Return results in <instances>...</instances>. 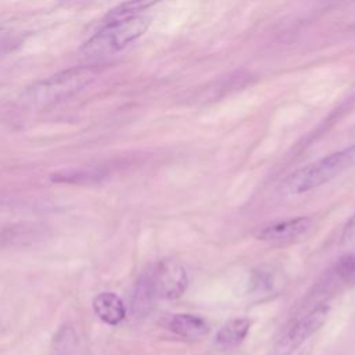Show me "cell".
<instances>
[{"label":"cell","instance_id":"obj_1","mask_svg":"<svg viewBox=\"0 0 355 355\" xmlns=\"http://www.w3.org/2000/svg\"><path fill=\"white\" fill-rule=\"evenodd\" d=\"M94 67H72L33 83L21 93V103L29 108H47L80 92L96 78Z\"/></svg>","mask_w":355,"mask_h":355},{"label":"cell","instance_id":"obj_2","mask_svg":"<svg viewBox=\"0 0 355 355\" xmlns=\"http://www.w3.org/2000/svg\"><path fill=\"white\" fill-rule=\"evenodd\" d=\"M355 166V144L334 151L288 175L280 186L286 196H298L315 190Z\"/></svg>","mask_w":355,"mask_h":355},{"label":"cell","instance_id":"obj_3","mask_svg":"<svg viewBox=\"0 0 355 355\" xmlns=\"http://www.w3.org/2000/svg\"><path fill=\"white\" fill-rule=\"evenodd\" d=\"M151 18L137 15L125 21L105 24L80 49L86 57H101L123 49L130 42L140 37L150 26Z\"/></svg>","mask_w":355,"mask_h":355},{"label":"cell","instance_id":"obj_4","mask_svg":"<svg viewBox=\"0 0 355 355\" xmlns=\"http://www.w3.org/2000/svg\"><path fill=\"white\" fill-rule=\"evenodd\" d=\"M313 227V219L309 216H297L286 220L273 222L259 227L255 237L261 241L272 244H284L306 236Z\"/></svg>","mask_w":355,"mask_h":355},{"label":"cell","instance_id":"obj_5","mask_svg":"<svg viewBox=\"0 0 355 355\" xmlns=\"http://www.w3.org/2000/svg\"><path fill=\"white\" fill-rule=\"evenodd\" d=\"M154 279L158 295L166 300L180 298L189 284L186 268L173 259L159 262L154 270Z\"/></svg>","mask_w":355,"mask_h":355},{"label":"cell","instance_id":"obj_6","mask_svg":"<svg viewBox=\"0 0 355 355\" xmlns=\"http://www.w3.org/2000/svg\"><path fill=\"white\" fill-rule=\"evenodd\" d=\"M329 312L330 306L327 304H319L309 309L305 315L297 319L294 324L288 329L284 344H287L290 348H295L300 344H302L324 324Z\"/></svg>","mask_w":355,"mask_h":355},{"label":"cell","instance_id":"obj_7","mask_svg":"<svg viewBox=\"0 0 355 355\" xmlns=\"http://www.w3.org/2000/svg\"><path fill=\"white\" fill-rule=\"evenodd\" d=\"M92 308L97 318L105 324L116 326L126 316V308L121 297L111 291H103L97 294L92 301Z\"/></svg>","mask_w":355,"mask_h":355},{"label":"cell","instance_id":"obj_8","mask_svg":"<svg viewBox=\"0 0 355 355\" xmlns=\"http://www.w3.org/2000/svg\"><path fill=\"white\" fill-rule=\"evenodd\" d=\"M158 295L154 272L143 273L133 288L132 294V311L136 316H146L154 308L155 298Z\"/></svg>","mask_w":355,"mask_h":355},{"label":"cell","instance_id":"obj_9","mask_svg":"<svg viewBox=\"0 0 355 355\" xmlns=\"http://www.w3.org/2000/svg\"><path fill=\"white\" fill-rule=\"evenodd\" d=\"M168 327L175 334L189 338V340H200L205 337L209 331L208 323L197 315L191 313H176L169 319Z\"/></svg>","mask_w":355,"mask_h":355},{"label":"cell","instance_id":"obj_10","mask_svg":"<svg viewBox=\"0 0 355 355\" xmlns=\"http://www.w3.org/2000/svg\"><path fill=\"white\" fill-rule=\"evenodd\" d=\"M251 327V322L247 318H236L227 320L216 333L215 344L220 348H234L244 341Z\"/></svg>","mask_w":355,"mask_h":355},{"label":"cell","instance_id":"obj_11","mask_svg":"<svg viewBox=\"0 0 355 355\" xmlns=\"http://www.w3.org/2000/svg\"><path fill=\"white\" fill-rule=\"evenodd\" d=\"M78 334L72 324H61L55 331L49 355H76Z\"/></svg>","mask_w":355,"mask_h":355},{"label":"cell","instance_id":"obj_12","mask_svg":"<svg viewBox=\"0 0 355 355\" xmlns=\"http://www.w3.org/2000/svg\"><path fill=\"white\" fill-rule=\"evenodd\" d=\"M159 0H128L118 7L112 8L104 18V25L105 24H112V22H119L125 21L133 17H137L141 11L153 7L157 4Z\"/></svg>","mask_w":355,"mask_h":355},{"label":"cell","instance_id":"obj_13","mask_svg":"<svg viewBox=\"0 0 355 355\" xmlns=\"http://www.w3.org/2000/svg\"><path fill=\"white\" fill-rule=\"evenodd\" d=\"M334 272L344 284H355V251L340 257L336 262Z\"/></svg>","mask_w":355,"mask_h":355},{"label":"cell","instance_id":"obj_14","mask_svg":"<svg viewBox=\"0 0 355 355\" xmlns=\"http://www.w3.org/2000/svg\"><path fill=\"white\" fill-rule=\"evenodd\" d=\"M340 244L344 247L355 245V214L347 220L340 237Z\"/></svg>","mask_w":355,"mask_h":355}]
</instances>
